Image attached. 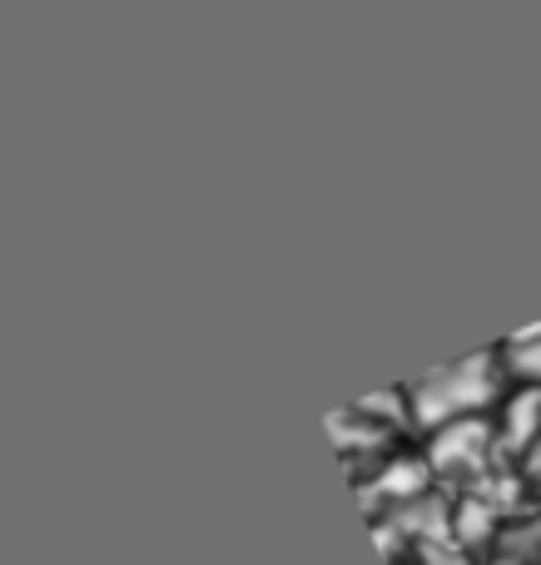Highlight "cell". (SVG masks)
Wrapping results in <instances>:
<instances>
[{
	"label": "cell",
	"mask_w": 541,
	"mask_h": 565,
	"mask_svg": "<svg viewBox=\"0 0 541 565\" xmlns=\"http://www.w3.org/2000/svg\"><path fill=\"white\" fill-rule=\"evenodd\" d=\"M537 422H541V392L532 387V392H522V397L512 402V441L532 437Z\"/></svg>",
	"instance_id": "cell-2"
},
{
	"label": "cell",
	"mask_w": 541,
	"mask_h": 565,
	"mask_svg": "<svg viewBox=\"0 0 541 565\" xmlns=\"http://www.w3.org/2000/svg\"><path fill=\"white\" fill-rule=\"evenodd\" d=\"M522 342H527V348H512V362H517L522 372H532V377H541V328L527 332Z\"/></svg>",
	"instance_id": "cell-3"
},
{
	"label": "cell",
	"mask_w": 541,
	"mask_h": 565,
	"mask_svg": "<svg viewBox=\"0 0 541 565\" xmlns=\"http://www.w3.org/2000/svg\"><path fill=\"white\" fill-rule=\"evenodd\" d=\"M492 397V367L487 358H473V362H457L447 372H433L413 387V407L423 422L433 427H453V422H467V412H477L482 402Z\"/></svg>",
	"instance_id": "cell-1"
}]
</instances>
